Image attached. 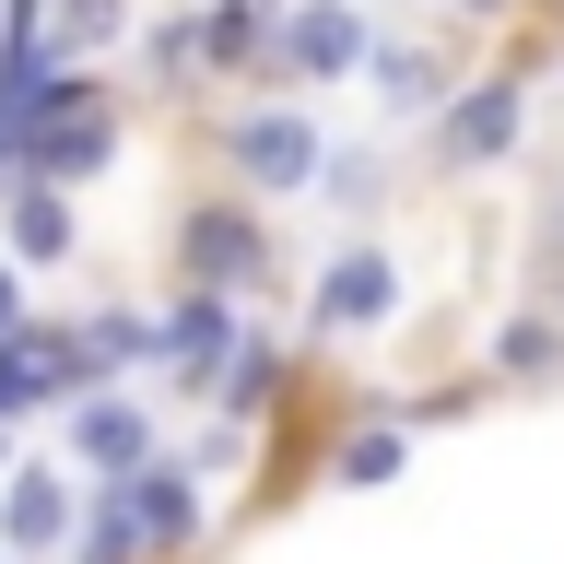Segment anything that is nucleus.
Returning a JSON list of instances; mask_svg holds the SVG:
<instances>
[{
	"instance_id": "nucleus-13",
	"label": "nucleus",
	"mask_w": 564,
	"mask_h": 564,
	"mask_svg": "<svg viewBox=\"0 0 564 564\" xmlns=\"http://www.w3.org/2000/svg\"><path fill=\"white\" fill-rule=\"evenodd\" d=\"M59 12V59H83V47H118L130 35V0H47Z\"/></svg>"
},
{
	"instance_id": "nucleus-4",
	"label": "nucleus",
	"mask_w": 564,
	"mask_h": 564,
	"mask_svg": "<svg viewBox=\"0 0 564 564\" xmlns=\"http://www.w3.org/2000/svg\"><path fill=\"white\" fill-rule=\"evenodd\" d=\"M352 83L377 95V118H388V130H412V118H435V106L458 95L447 47H423V35H365V70H352Z\"/></svg>"
},
{
	"instance_id": "nucleus-9",
	"label": "nucleus",
	"mask_w": 564,
	"mask_h": 564,
	"mask_svg": "<svg viewBox=\"0 0 564 564\" xmlns=\"http://www.w3.org/2000/svg\"><path fill=\"white\" fill-rule=\"evenodd\" d=\"M153 352H165V377H176V388H212V377H224V352H236V329H224V294L176 282V306L153 317Z\"/></svg>"
},
{
	"instance_id": "nucleus-6",
	"label": "nucleus",
	"mask_w": 564,
	"mask_h": 564,
	"mask_svg": "<svg viewBox=\"0 0 564 564\" xmlns=\"http://www.w3.org/2000/svg\"><path fill=\"white\" fill-rule=\"evenodd\" d=\"M70 458L106 470V482H130L141 458H153V412L118 400V388H70Z\"/></svg>"
},
{
	"instance_id": "nucleus-12",
	"label": "nucleus",
	"mask_w": 564,
	"mask_h": 564,
	"mask_svg": "<svg viewBox=\"0 0 564 564\" xmlns=\"http://www.w3.org/2000/svg\"><path fill=\"white\" fill-rule=\"evenodd\" d=\"M494 377H564V329L553 317H506L494 329Z\"/></svg>"
},
{
	"instance_id": "nucleus-14",
	"label": "nucleus",
	"mask_w": 564,
	"mask_h": 564,
	"mask_svg": "<svg viewBox=\"0 0 564 564\" xmlns=\"http://www.w3.org/2000/svg\"><path fill=\"white\" fill-rule=\"evenodd\" d=\"M188 70H200V12L176 0L165 24H153V83H188Z\"/></svg>"
},
{
	"instance_id": "nucleus-11",
	"label": "nucleus",
	"mask_w": 564,
	"mask_h": 564,
	"mask_svg": "<svg viewBox=\"0 0 564 564\" xmlns=\"http://www.w3.org/2000/svg\"><path fill=\"white\" fill-rule=\"evenodd\" d=\"M400 470H412V435H400V423H352L341 447H329V482H352V494L400 482Z\"/></svg>"
},
{
	"instance_id": "nucleus-17",
	"label": "nucleus",
	"mask_w": 564,
	"mask_h": 564,
	"mask_svg": "<svg viewBox=\"0 0 564 564\" xmlns=\"http://www.w3.org/2000/svg\"><path fill=\"white\" fill-rule=\"evenodd\" d=\"M0 470H12V423H0Z\"/></svg>"
},
{
	"instance_id": "nucleus-7",
	"label": "nucleus",
	"mask_w": 564,
	"mask_h": 564,
	"mask_svg": "<svg viewBox=\"0 0 564 564\" xmlns=\"http://www.w3.org/2000/svg\"><path fill=\"white\" fill-rule=\"evenodd\" d=\"M70 518H83V506H70L59 470L12 458V482H0V553H12V564H47V553L70 541Z\"/></svg>"
},
{
	"instance_id": "nucleus-18",
	"label": "nucleus",
	"mask_w": 564,
	"mask_h": 564,
	"mask_svg": "<svg viewBox=\"0 0 564 564\" xmlns=\"http://www.w3.org/2000/svg\"><path fill=\"white\" fill-rule=\"evenodd\" d=\"M365 12H377V0H365Z\"/></svg>"
},
{
	"instance_id": "nucleus-16",
	"label": "nucleus",
	"mask_w": 564,
	"mask_h": 564,
	"mask_svg": "<svg viewBox=\"0 0 564 564\" xmlns=\"http://www.w3.org/2000/svg\"><path fill=\"white\" fill-rule=\"evenodd\" d=\"M458 12H470V24H506V12H529V0H458Z\"/></svg>"
},
{
	"instance_id": "nucleus-15",
	"label": "nucleus",
	"mask_w": 564,
	"mask_h": 564,
	"mask_svg": "<svg viewBox=\"0 0 564 564\" xmlns=\"http://www.w3.org/2000/svg\"><path fill=\"white\" fill-rule=\"evenodd\" d=\"M35 317V294H24V271H12V259H0V341H12V329H24Z\"/></svg>"
},
{
	"instance_id": "nucleus-1",
	"label": "nucleus",
	"mask_w": 564,
	"mask_h": 564,
	"mask_svg": "<svg viewBox=\"0 0 564 564\" xmlns=\"http://www.w3.org/2000/svg\"><path fill=\"white\" fill-rule=\"evenodd\" d=\"M224 165H236L247 200H306L317 165H329V141H317L306 106L282 95V106H247V118H224Z\"/></svg>"
},
{
	"instance_id": "nucleus-2",
	"label": "nucleus",
	"mask_w": 564,
	"mask_h": 564,
	"mask_svg": "<svg viewBox=\"0 0 564 564\" xmlns=\"http://www.w3.org/2000/svg\"><path fill=\"white\" fill-rule=\"evenodd\" d=\"M176 259H188V282L200 294H247V282H271V224H259V200H200L188 224H176Z\"/></svg>"
},
{
	"instance_id": "nucleus-10",
	"label": "nucleus",
	"mask_w": 564,
	"mask_h": 564,
	"mask_svg": "<svg viewBox=\"0 0 564 564\" xmlns=\"http://www.w3.org/2000/svg\"><path fill=\"white\" fill-rule=\"evenodd\" d=\"M0 259H12V271H59L70 259V200L59 188H47V176H24V188H12V212H0Z\"/></svg>"
},
{
	"instance_id": "nucleus-5",
	"label": "nucleus",
	"mask_w": 564,
	"mask_h": 564,
	"mask_svg": "<svg viewBox=\"0 0 564 564\" xmlns=\"http://www.w3.org/2000/svg\"><path fill=\"white\" fill-rule=\"evenodd\" d=\"M518 130H529V83H506V70H494V83H458V95L435 106V153H447V165H506Z\"/></svg>"
},
{
	"instance_id": "nucleus-8",
	"label": "nucleus",
	"mask_w": 564,
	"mask_h": 564,
	"mask_svg": "<svg viewBox=\"0 0 564 564\" xmlns=\"http://www.w3.org/2000/svg\"><path fill=\"white\" fill-rule=\"evenodd\" d=\"M317 329H388V317H400V259H388V247H341V259H329V271H317Z\"/></svg>"
},
{
	"instance_id": "nucleus-19",
	"label": "nucleus",
	"mask_w": 564,
	"mask_h": 564,
	"mask_svg": "<svg viewBox=\"0 0 564 564\" xmlns=\"http://www.w3.org/2000/svg\"><path fill=\"white\" fill-rule=\"evenodd\" d=\"M0 564H12V553H0Z\"/></svg>"
},
{
	"instance_id": "nucleus-3",
	"label": "nucleus",
	"mask_w": 564,
	"mask_h": 564,
	"mask_svg": "<svg viewBox=\"0 0 564 564\" xmlns=\"http://www.w3.org/2000/svg\"><path fill=\"white\" fill-rule=\"evenodd\" d=\"M365 0H271V59L294 83H352L365 70Z\"/></svg>"
}]
</instances>
